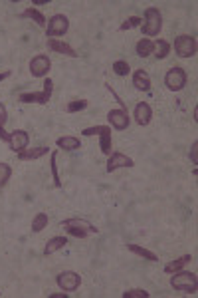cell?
<instances>
[{
  "mask_svg": "<svg viewBox=\"0 0 198 298\" xmlns=\"http://www.w3.org/2000/svg\"><path fill=\"white\" fill-rule=\"evenodd\" d=\"M48 151L50 149L46 147V145H40V147H34V149H24V151H20L18 153V159L20 161H36L40 157H44V155H48Z\"/></svg>",
  "mask_w": 198,
  "mask_h": 298,
  "instance_id": "16",
  "label": "cell"
},
{
  "mask_svg": "<svg viewBox=\"0 0 198 298\" xmlns=\"http://www.w3.org/2000/svg\"><path fill=\"white\" fill-rule=\"evenodd\" d=\"M113 72L117 76H127L131 72V68H129L125 60H117V62H113Z\"/></svg>",
  "mask_w": 198,
  "mask_h": 298,
  "instance_id": "28",
  "label": "cell"
},
{
  "mask_svg": "<svg viewBox=\"0 0 198 298\" xmlns=\"http://www.w3.org/2000/svg\"><path fill=\"white\" fill-rule=\"evenodd\" d=\"M86 108H88V100H73V102H70V104L66 106V112L77 113V112H81V110H86Z\"/></svg>",
  "mask_w": 198,
  "mask_h": 298,
  "instance_id": "27",
  "label": "cell"
},
{
  "mask_svg": "<svg viewBox=\"0 0 198 298\" xmlns=\"http://www.w3.org/2000/svg\"><path fill=\"white\" fill-rule=\"evenodd\" d=\"M62 229H66V233H70L72 237H77V239H86V237H90V235H95V233H97V229H95L90 221H86V219H77V217L64 221V223H62Z\"/></svg>",
  "mask_w": 198,
  "mask_h": 298,
  "instance_id": "2",
  "label": "cell"
},
{
  "mask_svg": "<svg viewBox=\"0 0 198 298\" xmlns=\"http://www.w3.org/2000/svg\"><path fill=\"white\" fill-rule=\"evenodd\" d=\"M141 22L143 18H139V16H131V18H127L121 26H119V30H131V28H137V26H141Z\"/></svg>",
  "mask_w": 198,
  "mask_h": 298,
  "instance_id": "30",
  "label": "cell"
},
{
  "mask_svg": "<svg viewBox=\"0 0 198 298\" xmlns=\"http://www.w3.org/2000/svg\"><path fill=\"white\" fill-rule=\"evenodd\" d=\"M190 261H192L190 255H182V257L175 259V261L166 262V264H164V272H166V275H173V272H177V270H182Z\"/></svg>",
  "mask_w": 198,
  "mask_h": 298,
  "instance_id": "18",
  "label": "cell"
},
{
  "mask_svg": "<svg viewBox=\"0 0 198 298\" xmlns=\"http://www.w3.org/2000/svg\"><path fill=\"white\" fill-rule=\"evenodd\" d=\"M48 48L52 50V52H58V54H64V56H70V58H77L79 54L73 50L72 46L68 44V42H64V40H58V38H48Z\"/></svg>",
  "mask_w": 198,
  "mask_h": 298,
  "instance_id": "14",
  "label": "cell"
},
{
  "mask_svg": "<svg viewBox=\"0 0 198 298\" xmlns=\"http://www.w3.org/2000/svg\"><path fill=\"white\" fill-rule=\"evenodd\" d=\"M135 165V161L131 159V157H127L125 153H121V151H113L111 155H109L107 159V171H117V169L121 167H133Z\"/></svg>",
  "mask_w": 198,
  "mask_h": 298,
  "instance_id": "12",
  "label": "cell"
},
{
  "mask_svg": "<svg viewBox=\"0 0 198 298\" xmlns=\"http://www.w3.org/2000/svg\"><path fill=\"white\" fill-rule=\"evenodd\" d=\"M133 86L139 90V92H149L151 90V76L147 74L145 70H137L133 74Z\"/></svg>",
  "mask_w": 198,
  "mask_h": 298,
  "instance_id": "17",
  "label": "cell"
},
{
  "mask_svg": "<svg viewBox=\"0 0 198 298\" xmlns=\"http://www.w3.org/2000/svg\"><path fill=\"white\" fill-rule=\"evenodd\" d=\"M107 119L109 123L115 128V130H127L129 123H131V117H129V112L127 110H111L107 113Z\"/></svg>",
  "mask_w": 198,
  "mask_h": 298,
  "instance_id": "13",
  "label": "cell"
},
{
  "mask_svg": "<svg viewBox=\"0 0 198 298\" xmlns=\"http://www.w3.org/2000/svg\"><path fill=\"white\" fill-rule=\"evenodd\" d=\"M175 52L180 58H192L196 54V38L190 34H180L175 40Z\"/></svg>",
  "mask_w": 198,
  "mask_h": 298,
  "instance_id": "6",
  "label": "cell"
},
{
  "mask_svg": "<svg viewBox=\"0 0 198 298\" xmlns=\"http://www.w3.org/2000/svg\"><path fill=\"white\" fill-rule=\"evenodd\" d=\"M196 147H198V143L194 141V143H192V161H194V163H196Z\"/></svg>",
  "mask_w": 198,
  "mask_h": 298,
  "instance_id": "34",
  "label": "cell"
},
{
  "mask_svg": "<svg viewBox=\"0 0 198 298\" xmlns=\"http://www.w3.org/2000/svg\"><path fill=\"white\" fill-rule=\"evenodd\" d=\"M153 54L159 58V60H164V58L171 54V44H168L166 40H157V42H155V50H153Z\"/></svg>",
  "mask_w": 198,
  "mask_h": 298,
  "instance_id": "24",
  "label": "cell"
},
{
  "mask_svg": "<svg viewBox=\"0 0 198 298\" xmlns=\"http://www.w3.org/2000/svg\"><path fill=\"white\" fill-rule=\"evenodd\" d=\"M50 68H52V62H50V58L46 56V54H38V56H34L30 60V72H32L34 78L48 76Z\"/></svg>",
  "mask_w": 198,
  "mask_h": 298,
  "instance_id": "10",
  "label": "cell"
},
{
  "mask_svg": "<svg viewBox=\"0 0 198 298\" xmlns=\"http://www.w3.org/2000/svg\"><path fill=\"white\" fill-rule=\"evenodd\" d=\"M171 286L179 292H186V294H192L196 292L198 288V279L194 272H188V270H177L173 272L171 277Z\"/></svg>",
  "mask_w": 198,
  "mask_h": 298,
  "instance_id": "1",
  "label": "cell"
},
{
  "mask_svg": "<svg viewBox=\"0 0 198 298\" xmlns=\"http://www.w3.org/2000/svg\"><path fill=\"white\" fill-rule=\"evenodd\" d=\"M6 78H10V70H6V72H0V82H2V80H6Z\"/></svg>",
  "mask_w": 198,
  "mask_h": 298,
  "instance_id": "35",
  "label": "cell"
},
{
  "mask_svg": "<svg viewBox=\"0 0 198 298\" xmlns=\"http://www.w3.org/2000/svg\"><path fill=\"white\" fill-rule=\"evenodd\" d=\"M52 92H54V82L48 78L46 82H44V90L42 92H24L20 93V102L22 104H48L50 102V97H52Z\"/></svg>",
  "mask_w": 198,
  "mask_h": 298,
  "instance_id": "4",
  "label": "cell"
},
{
  "mask_svg": "<svg viewBox=\"0 0 198 298\" xmlns=\"http://www.w3.org/2000/svg\"><path fill=\"white\" fill-rule=\"evenodd\" d=\"M48 298H68V292H55V294H48Z\"/></svg>",
  "mask_w": 198,
  "mask_h": 298,
  "instance_id": "33",
  "label": "cell"
},
{
  "mask_svg": "<svg viewBox=\"0 0 198 298\" xmlns=\"http://www.w3.org/2000/svg\"><path fill=\"white\" fill-rule=\"evenodd\" d=\"M149 292L143 290V288H131V290H125L123 292V298H147Z\"/></svg>",
  "mask_w": 198,
  "mask_h": 298,
  "instance_id": "31",
  "label": "cell"
},
{
  "mask_svg": "<svg viewBox=\"0 0 198 298\" xmlns=\"http://www.w3.org/2000/svg\"><path fill=\"white\" fill-rule=\"evenodd\" d=\"M28 143H30V135H28V131L14 130L12 133H10L8 145H10V149H12L14 153H20V151H24V149L28 147Z\"/></svg>",
  "mask_w": 198,
  "mask_h": 298,
  "instance_id": "11",
  "label": "cell"
},
{
  "mask_svg": "<svg viewBox=\"0 0 198 298\" xmlns=\"http://www.w3.org/2000/svg\"><path fill=\"white\" fill-rule=\"evenodd\" d=\"M10 175H12V167L8 163H0V187H4L8 183Z\"/></svg>",
  "mask_w": 198,
  "mask_h": 298,
  "instance_id": "29",
  "label": "cell"
},
{
  "mask_svg": "<svg viewBox=\"0 0 198 298\" xmlns=\"http://www.w3.org/2000/svg\"><path fill=\"white\" fill-rule=\"evenodd\" d=\"M153 50H155V42H153V40H149V38L139 40V42H137V46H135L137 56H141V58L151 56V54H153Z\"/></svg>",
  "mask_w": 198,
  "mask_h": 298,
  "instance_id": "21",
  "label": "cell"
},
{
  "mask_svg": "<svg viewBox=\"0 0 198 298\" xmlns=\"http://www.w3.org/2000/svg\"><path fill=\"white\" fill-rule=\"evenodd\" d=\"M48 223H50L48 215H46V213H38L36 217L32 219V231H34V233H42V231L48 227Z\"/></svg>",
  "mask_w": 198,
  "mask_h": 298,
  "instance_id": "25",
  "label": "cell"
},
{
  "mask_svg": "<svg viewBox=\"0 0 198 298\" xmlns=\"http://www.w3.org/2000/svg\"><path fill=\"white\" fill-rule=\"evenodd\" d=\"M81 135L91 137V135H99L101 139V151L105 155H111V128L107 126H95V128H86L81 131Z\"/></svg>",
  "mask_w": 198,
  "mask_h": 298,
  "instance_id": "7",
  "label": "cell"
},
{
  "mask_svg": "<svg viewBox=\"0 0 198 298\" xmlns=\"http://www.w3.org/2000/svg\"><path fill=\"white\" fill-rule=\"evenodd\" d=\"M127 249L131 251V253H135V255H139L141 259L149 262H157L159 261V257L153 253V251H149V249H143V246H139V244H127Z\"/></svg>",
  "mask_w": 198,
  "mask_h": 298,
  "instance_id": "22",
  "label": "cell"
},
{
  "mask_svg": "<svg viewBox=\"0 0 198 298\" xmlns=\"http://www.w3.org/2000/svg\"><path fill=\"white\" fill-rule=\"evenodd\" d=\"M6 119H8V112H6V108H4L2 104H0V128H4Z\"/></svg>",
  "mask_w": 198,
  "mask_h": 298,
  "instance_id": "32",
  "label": "cell"
},
{
  "mask_svg": "<svg viewBox=\"0 0 198 298\" xmlns=\"http://www.w3.org/2000/svg\"><path fill=\"white\" fill-rule=\"evenodd\" d=\"M20 16H22V18H32L38 24V26L46 28V18H44V14H42L40 10H36V8H26V10H24Z\"/></svg>",
  "mask_w": 198,
  "mask_h": 298,
  "instance_id": "23",
  "label": "cell"
},
{
  "mask_svg": "<svg viewBox=\"0 0 198 298\" xmlns=\"http://www.w3.org/2000/svg\"><path fill=\"white\" fill-rule=\"evenodd\" d=\"M186 80H188V76L186 72L179 68V66H175V68H171L166 76H164V86L171 90V92H180L184 86H186Z\"/></svg>",
  "mask_w": 198,
  "mask_h": 298,
  "instance_id": "5",
  "label": "cell"
},
{
  "mask_svg": "<svg viewBox=\"0 0 198 298\" xmlns=\"http://www.w3.org/2000/svg\"><path fill=\"white\" fill-rule=\"evenodd\" d=\"M66 244H68V239H66V237H52V239L48 241V244H46V249H44V255H46V257H48V255H54L58 251H62Z\"/></svg>",
  "mask_w": 198,
  "mask_h": 298,
  "instance_id": "20",
  "label": "cell"
},
{
  "mask_svg": "<svg viewBox=\"0 0 198 298\" xmlns=\"http://www.w3.org/2000/svg\"><path fill=\"white\" fill-rule=\"evenodd\" d=\"M135 121L139 123V126H149L151 123V119H153V110H151V106L147 104V102H139L137 106H135Z\"/></svg>",
  "mask_w": 198,
  "mask_h": 298,
  "instance_id": "15",
  "label": "cell"
},
{
  "mask_svg": "<svg viewBox=\"0 0 198 298\" xmlns=\"http://www.w3.org/2000/svg\"><path fill=\"white\" fill-rule=\"evenodd\" d=\"M50 165H52V177H54V185L60 189V187H62V179H60V173H58V151H52V155H50Z\"/></svg>",
  "mask_w": 198,
  "mask_h": 298,
  "instance_id": "26",
  "label": "cell"
},
{
  "mask_svg": "<svg viewBox=\"0 0 198 298\" xmlns=\"http://www.w3.org/2000/svg\"><path fill=\"white\" fill-rule=\"evenodd\" d=\"M55 282H58V286H60L64 292H73V290L79 288L81 277H79L77 272H73V270H64V272H60V275L55 277Z\"/></svg>",
  "mask_w": 198,
  "mask_h": 298,
  "instance_id": "8",
  "label": "cell"
},
{
  "mask_svg": "<svg viewBox=\"0 0 198 298\" xmlns=\"http://www.w3.org/2000/svg\"><path fill=\"white\" fill-rule=\"evenodd\" d=\"M58 147H62L64 151H75V149L81 147V141L79 137H73V135H64V137H58Z\"/></svg>",
  "mask_w": 198,
  "mask_h": 298,
  "instance_id": "19",
  "label": "cell"
},
{
  "mask_svg": "<svg viewBox=\"0 0 198 298\" xmlns=\"http://www.w3.org/2000/svg\"><path fill=\"white\" fill-rule=\"evenodd\" d=\"M68 28H70V20L68 16H64V14H54L50 22H48V26H46V34L48 38H54V36H64L66 32H68Z\"/></svg>",
  "mask_w": 198,
  "mask_h": 298,
  "instance_id": "9",
  "label": "cell"
},
{
  "mask_svg": "<svg viewBox=\"0 0 198 298\" xmlns=\"http://www.w3.org/2000/svg\"><path fill=\"white\" fill-rule=\"evenodd\" d=\"M162 28V16H161V10L151 6L145 10V18L141 22V30H143L145 36H159Z\"/></svg>",
  "mask_w": 198,
  "mask_h": 298,
  "instance_id": "3",
  "label": "cell"
}]
</instances>
